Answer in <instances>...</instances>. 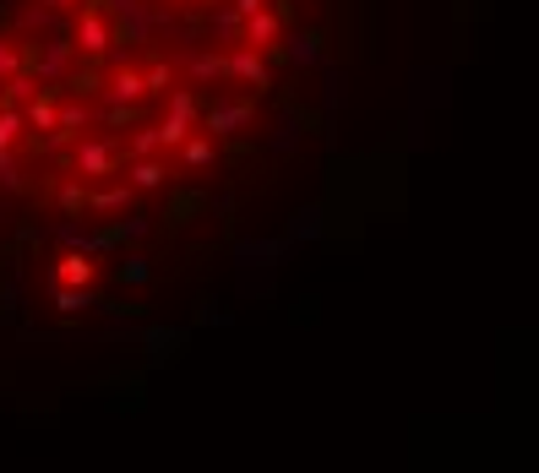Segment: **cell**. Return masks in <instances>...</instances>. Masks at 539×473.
Instances as JSON below:
<instances>
[{
	"instance_id": "obj_7",
	"label": "cell",
	"mask_w": 539,
	"mask_h": 473,
	"mask_svg": "<svg viewBox=\"0 0 539 473\" xmlns=\"http://www.w3.org/2000/svg\"><path fill=\"white\" fill-rule=\"evenodd\" d=\"M87 305H93L87 294H60V310H87Z\"/></svg>"
},
{
	"instance_id": "obj_4",
	"label": "cell",
	"mask_w": 539,
	"mask_h": 473,
	"mask_svg": "<svg viewBox=\"0 0 539 473\" xmlns=\"http://www.w3.org/2000/svg\"><path fill=\"white\" fill-rule=\"evenodd\" d=\"M273 33H278V22H273V16H256V22H251V38H273Z\"/></svg>"
},
{
	"instance_id": "obj_6",
	"label": "cell",
	"mask_w": 539,
	"mask_h": 473,
	"mask_svg": "<svg viewBox=\"0 0 539 473\" xmlns=\"http://www.w3.org/2000/svg\"><path fill=\"white\" fill-rule=\"evenodd\" d=\"M11 136H16V114H0V153L11 147Z\"/></svg>"
},
{
	"instance_id": "obj_8",
	"label": "cell",
	"mask_w": 539,
	"mask_h": 473,
	"mask_svg": "<svg viewBox=\"0 0 539 473\" xmlns=\"http://www.w3.org/2000/svg\"><path fill=\"white\" fill-rule=\"evenodd\" d=\"M11 65H16V54H11V49L0 44V71H11Z\"/></svg>"
},
{
	"instance_id": "obj_2",
	"label": "cell",
	"mask_w": 539,
	"mask_h": 473,
	"mask_svg": "<svg viewBox=\"0 0 539 473\" xmlns=\"http://www.w3.org/2000/svg\"><path fill=\"white\" fill-rule=\"evenodd\" d=\"M131 180L147 191V185H164V169H158V163H136V169H131Z\"/></svg>"
},
{
	"instance_id": "obj_5",
	"label": "cell",
	"mask_w": 539,
	"mask_h": 473,
	"mask_svg": "<svg viewBox=\"0 0 539 473\" xmlns=\"http://www.w3.org/2000/svg\"><path fill=\"white\" fill-rule=\"evenodd\" d=\"M207 158H213V147H207V142H191V147H185V163H207Z\"/></svg>"
},
{
	"instance_id": "obj_1",
	"label": "cell",
	"mask_w": 539,
	"mask_h": 473,
	"mask_svg": "<svg viewBox=\"0 0 539 473\" xmlns=\"http://www.w3.org/2000/svg\"><path fill=\"white\" fill-rule=\"evenodd\" d=\"M93 278V261H82V256H65V267H60V283H87Z\"/></svg>"
},
{
	"instance_id": "obj_3",
	"label": "cell",
	"mask_w": 539,
	"mask_h": 473,
	"mask_svg": "<svg viewBox=\"0 0 539 473\" xmlns=\"http://www.w3.org/2000/svg\"><path fill=\"white\" fill-rule=\"evenodd\" d=\"M82 38H87V49H104V22H93V16H87V27H82Z\"/></svg>"
}]
</instances>
